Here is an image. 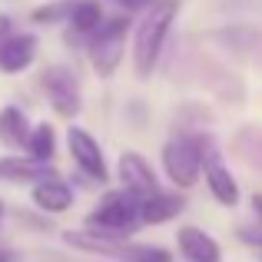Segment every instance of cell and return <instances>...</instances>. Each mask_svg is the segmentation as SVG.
<instances>
[{"instance_id":"cell-14","label":"cell","mask_w":262,"mask_h":262,"mask_svg":"<svg viewBox=\"0 0 262 262\" xmlns=\"http://www.w3.org/2000/svg\"><path fill=\"white\" fill-rule=\"evenodd\" d=\"M206 183H209L212 196H216L223 206H236V199H239V189H236V183H232V176L226 173V169L219 166V163H212V166L206 169Z\"/></svg>"},{"instance_id":"cell-12","label":"cell","mask_w":262,"mask_h":262,"mask_svg":"<svg viewBox=\"0 0 262 262\" xmlns=\"http://www.w3.org/2000/svg\"><path fill=\"white\" fill-rule=\"evenodd\" d=\"M183 209V199L179 196H166V192H153V196L140 199V223H166L176 212Z\"/></svg>"},{"instance_id":"cell-6","label":"cell","mask_w":262,"mask_h":262,"mask_svg":"<svg viewBox=\"0 0 262 262\" xmlns=\"http://www.w3.org/2000/svg\"><path fill=\"white\" fill-rule=\"evenodd\" d=\"M67 143H70V153H73V160H77V166L83 169L86 176L106 183V163H103L100 143H96L86 129H80V126H73L70 133H67Z\"/></svg>"},{"instance_id":"cell-3","label":"cell","mask_w":262,"mask_h":262,"mask_svg":"<svg viewBox=\"0 0 262 262\" xmlns=\"http://www.w3.org/2000/svg\"><path fill=\"white\" fill-rule=\"evenodd\" d=\"M126 20L113 17L106 24H96V37L90 43V63L100 77H113V70L123 60V37H126Z\"/></svg>"},{"instance_id":"cell-21","label":"cell","mask_w":262,"mask_h":262,"mask_svg":"<svg viewBox=\"0 0 262 262\" xmlns=\"http://www.w3.org/2000/svg\"><path fill=\"white\" fill-rule=\"evenodd\" d=\"M252 206H256V209H259V216H262V196H256V199H252Z\"/></svg>"},{"instance_id":"cell-2","label":"cell","mask_w":262,"mask_h":262,"mask_svg":"<svg viewBox=\"0 0 262 262\" xmlns=\"http://www.w3.org/2000/svg\"><path fill=\"white\" fill-rule=\"evenodd\" d=\"M86 226L106 232L110 239L126 236V232H133L136 226H140V199H136L133 192H126V189L123 192H106L103 203L96 206V212L86 216Z\"/></svg>"},{"instance_id":"cell-8","label":"cell","mask_w":262,"mask_h":262,"mask_svg":"<svg viewBox=\"0 0 262 262\" xmlns=\"http://www.w3.org/2000/svg\"><path fill=\"white\" fill-rule=\"evenodd\" d=\"M33 57H37V37H30V33L0 40V70L4 73L27 70L33 63Z\"/></svg>"},{"instance_id":"cell-15","label":"cell","mask_w":262,"mask_h":262,"mask_svg":"<svg viewBox=\"0 0 262 262\" xmlns=\"http://www.w3.org/2000/svg\"><path fill=\"white\" fill-rule=\"evenodd\" d=\"M27 146H30V156H33V160H50V156H53V146H57V136H53V126H50V123H40V126L27 136Z\"/></svg>"},{"instance_id":"cell-9","label":"cell","mask_w":262,"mask_h":262,"mask_svg":"<svg viewBox=\"0 0 262 262\" xmlns=\"http://www.w3.org/2000/svg\"><path fill=\"white\" fill-rule=\"evenodd\" d=\"M176 243H179V252L189 262H219V246L196 226H183Z\"/></svg>"},{"instance_id":"cell-1","label":"cell","mask_w":262,"mask_h":262,"mask_svg":"<svg viewBox=\"0 0 262 262\" xmlns=\"http://www.w3.org/2000/svg\"><path fill=\"white\" fill-rule=\"evenodd\" d=\"M176 17V0H160L153 4V13L140 24V33H136V50H133V63L140 77H149L156 67V57L163 50V40L169 33V24Z\"/></svg>"},{"instance_id":"cell-22","label":"cell","mask_w":262,"mask_h":262,"mask_svg":"<svg viewBox=\"0 0 262 262\" xmlns=\"http://www.w3.org/2000/svg\"><path fill=\"white\" fill-rule=\"evenodd\" d=\"M0 212H4V206H0Z\"/></svg>"},{"instance_id":"cell-4","label":"cell","mask_w":262,"mask_h":262,"mask_svg":"<svg viewBox=\"0 0 262 262\" xmlns=\"http://www.w3.org/2000/svg\"><path fill=\"white\" fill-rule=\"evenodd\" d=\"M163 166H166L169 179L179 189H189L199 179V166H203V143L192 140V136H179L169 140L163 149Z\"/></svg>"},{"instance_id":"cell-17","label":"cell","mask_w":262,"mask_h":262,"mask_svg":"<svg viewBox=\"0 0 262 262\" xmlns=\"http://www.w3.org/2000/svg\"><path fill=\"white\" fill-rule=\"evenodd\" d=\"M73 4H53V7H40V10H33V20L37 24H53V20H63L70 17Z\"/></svg>"},{"instance_id":"cell-5","label":"cell","mask_w":262,"mask_h":262,"mask_svg":"<svg viewBox=\"0 0 262 262\" xmlns=\"http://www.w3.org/2000/svg\"><path fill=\"white\" fill-rule=\"evenodd\" d=\"M43 90L47 96H50L53 110H57L60 116H73L80 110V90H77V80H73V73L67 70V67H50V70H43Z\"/></svg>"},{"instance_id":"cell-10","label":"cell","mask_w":262,"mask_h":262,"mask_svg":"<svg viewBox=\"0 0 262 262\" xmlns=\"http://www.w3.org/2000/svg\"><path fill=\"white\" fill-rule=\"evenodd\" d=\"M0 176L13 179V183H43V179H60L57 169L50 166L47 160H0Z\"/></svg>"},{"instance_id":"cell-18","label":"cell","mask_w":262,"mask_h":262,"mask_svg":"<svg viewBox=\"0 0 262 262\" xmlns=\"http://www.w3.org/2000/svg\"><path fill=\"white\" fill-rule=\"evenodd\" d=\"M120 7H126V10H140V7H149V4H156V0H116Z\"/></svg>"},{"instance_id":"cell-11","label":"cell","mask_w":262,"mask_h":262,"mask_svg":"<svg viewBox=\"0 0 262 262\" xmlns=\"http://www.w3.org/2000/svg\"><path fill=\"white\" fill-rule=\"evenodd\" d=\"M33 203L47 212H63V209H70L73 192H70V186L60 183V179H43V183L33 186Z\"/></svg>"},{"instance_id":"cell-20","label":"cell","mask_w":262,"mask_h":262,"mask_svg":"<svg viewBox=\"0 0 262 262\" xmlns=\"http://www.w3.org/2000/svg\"><path fill=\"white\" fill-rule=\"evenodd\" d=\"M7 30H10V20H7V17H0V37H4Z\"/></svg>"},{"instance_id":"cell-19","label":"cell","mask_w":262,"mask_h":262,"mask_svg":"<svg viewBox=\"0 0 262 262\" xmlns=\"http://www.w3.org/2000/svg\"><path fill=\"white\" fill-rule=\"evenodd\" d=\"M0 262H20V256L13 249H4V246H0Z\"/></svg>"},{"instance_id":"cell-16","label":"cell","mask_w":262,"mask_h":262,"mask_svg":"<svg viewBox=\"0 0 262 262\" xmlns=\"http://www.w3.org/2000/svg\"><path fill=\"white\" fill-rule=\"evenodd\" d=\"M100 4H93V0H83V4H73L70 10V20L77 24V30H96V24H100Z\"/></svg>"},{"instance_id":"cell-7","label":"cell","mask_w":262,"mask_h":262,"mask_svg":"<svg viewBox=\"0 0 262 262\" xmlns=\"http://www.w3.org/2000/svg\"><path fill=\"white\" fill-rule=\"evenodd\" d=\"M120 179L126 186V192H133L136 199H146L153 192H160V183H156V173L149 169V163L143 160L140 153H123L120 156Z\"/></svg>"},{"instance_id":"cell-13","label":"cell","mask_w":262,"mask_h":262,"mask_svg":"<svg viewBox=\"0 0 262 262\" xmlns=\"http://www.w3.org/2000/svg\"><path fill=\"white\" fill-rule=\"evenodd\" d=\"M27 136H30V126H27V116L24 110L17 106H7L4 113H0V140L10 143V146H24Z\"/></svg>"}]
</instances>
